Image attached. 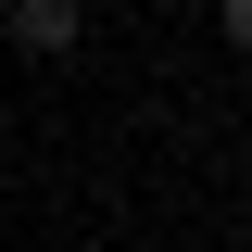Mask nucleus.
I'll list each match as a JSON object with an SVG mask.
<instances>
[{"mask_svg":"<svg viewBox=\"0 0 252 252\" xmlns=\"http://www.w3.org/2000/svg\"><path fill=\"white\" fill-rule=\"evenodd\" d=\"M0 26L26 38V51H76V38H89V13H76V0H13Z\"/></svg>","mask_w":252,"mask_h":252,"instance_id":"1","label":"nucleus"}]
</instances>
